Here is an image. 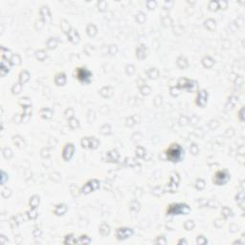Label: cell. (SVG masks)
<instances>
[{
    "mask_svg": "<svg viewBox=\"0 0 245 245\" xmlns=\"http://www.w3.org/2000/svg\"><path fill=\"white\" fill-rule=\"evenodd\" d=\"M76 78L81 83H89L91 81L92 73L87 68L81 67L76 69Z\"/></svg>",
    "mask_w": 245,
    "mask_h": 245,
    "instance_id": "3957f363",
    "label": "cell"
},
{
    "mask_svg": "<svg viewBox=\"0 0 245 245\" xmlns=\"http://www.w3.org/2000/svg\"><path fill=\"white\" fill-rule=\"evenodd\" d=\"M116 238L118 240H125L129 238L134 235V231L131 228H127V227H121L116 230Z\"/></svg>",
    "mask_w": 245,
    "mask_h": 245,
    "instance_id": "5b68a950",
    "label": "cell"
},
{
    "mask_svg": "<svg viewBox=\"0 0 245 245\" xmlns=\"http://www.w3.org/2000/svg\"><path fill=\"white\" fill-rule=\"evenodd\" d=\"M74 238H73V235L71 234V235H67L66 237H65V240H64V244H68V243H70V244H72V243H75V240H72Z\"/></svg>",
    "mask_w": 245,
    "mask_h": 245,
    "instance_id": "d6986e66",
    "label": "cell"
},
{
    "mask_svg": "<svg viewBox=\"0 0 245 245\" xmlns=\"http://www.w3.org/2000/svg\"><path fill=\"white\" fill-rule=\"evenodd\" d=\"M55 81L58 85H64L66 82V76L64 73H59L56 76Z\"/></svg>",
    "mask_w": 245,
    "mask_h": 245,
    "instance_id": "8fae6325",
    "label": "cell"
},
{
    "mask_svg": "<svg viewBox=\"0 0 245 245\" xmlns=\"http://www.w3.org/2000/svg\"><path fill=\"white\" fill-rule=\"evenodd\" d=\"M99 187H100V182H99V181L97 179H92V180L88 181V182L81 188V194L88 195V194L91 193V191L97 190Z\"/></svg>",
    "mask_w": 245,
    "mask_h": 245,
    "instance_id": "8992f818",
    "label": "cell"
},
{
    "mask_svg": "<svg viewBox=\"0 0 245 245\" xmlns=\"http://www.w3.org/2000/svg\"><path fill=\"white\" fill-rule=\"evenodd\" d=\"M29 79H30V75H29V73L27 71H22V72L20 73V75H19V82L21 84H23L26 81H28Z\"/></svg>",
    "mask_w": 245,
    "mask_h": 245,
    "instance_id": "4fadbf2b",
    "label": "cell"
},
{
    "mask_svg": "<svg viewBox=\"0 0 245 245\" xmlns=\"http://www.w3.org/2000/svg\"><path fill=\"white\" fill-rule=\"evenodd\" d=\"M190 211L189 205L185 203H174L168 206L167 215L168 216H180V215H188Z\"/></svg>",
    "mask_w": 245,
    "mask_h": 245,
    "instance_id": "7a4b0ae2",
    "label": "cell"
},
{
    "mask_svg": "<svg viewBox=\"0 0 245 245\" xmlns=\"http://www.w3.org/2000/svg\"><path fill=\"white\" fill-rule=\"evenodd\" d=\"M52 114L53 112L49 108H43L40 111V116H41V118H43V119H50L52 117Z\"/></svg>",
    "mask_w": 245,
    "mask_h": 245,
    "instance_id": "5bb4252c",
    "label": "cell"
},
{
    "mask_svg": "<svg viewBox=\"0 0 245 245\" xmlns=\"http://www.w3.org/2000/svg\"><path fill=\"white\" fill-rule=\"evenodd\" d=\"M77 242H78V243H81V244H83V243H84V244H85V243H90V242H91V239H90L87 236H81V237L80 238V240H79V241L77 240L76 243H77Z\"/></svg>",
    "mask_w": 245,
    "mask_h": 245,
    "instance_id": "2e32d148",
    "label": "cell"
},
{
    "mask_svg": "<svg viewBox=\"0 0 245 245\" xmlns=\"http://www.w3.org/2000/svg\"><path fill=\"white\" fill-rule=\"evenodd\" d=\"M74 152H75V146L72 143H68L64 146L62 150V157L64 159V161H69L73 157Z\"/></svg>",
    "mask_w": 245,
    "mask_h": 245,
    "instance_id": "52a82bcc",
    "label": "cell"
},
{
    "mask_svg": "<svg viewBox=\"0 0 245 245\" xmlns=\"http://www.w3.org/2000/svg\"><path fill=\"white\" fill-rule=\"evenodd\" d=\"M196 242L198 243V244H203V243H207L208 241H207V239L204 238V237H202V236H198L197 237V239H196Z\"/></svg>",
    "mask_w": 245,
    "mask_h": 245,
    "instance_id": "ffe728a7",
    "label": "cell"
},
{
    "mask_svg": "<svg viewBox=\"0 0 245 245\" xmlns=\"http://www.w3.org/2000/svg\"><path fill=\"white\" fill-rule=\"evenodd\" d=\"M195 188L198 190H202L205 188V182L202 179H197L196 183H195Z\"/></svg>",
    "mask_w": 245,
    "mask_h": 245,
    "instance_id": "e0dca14e",
    "label": "cell"
},
{
    "mask_svg": "<svg viewBox=\"0 0 245 245\" xmlns=\"http://www.w3.org/2000/svg\"><path fill=\"white\" fill-rule=\"evenodd\" d=\"M67 212V206L64 204H59L56 206L54 212L57 216H63Z\"/></svg>",
    "mask_w": 245,
    "mask_h": 245,
    "instance_id": "30bf717a",
    "label": "cell"
},
{
    "mask_svg": "<svg viewBox=\"0 0 245 245\" xmlns=\"http://www.w3.org/2000/svg\"><path fill=\"white\" fill-rule=\"evenodd\" d=\"M99 232L101 233V235H103V237L108 236L109 233H110V227L106 224V223H103V224L101 225V227H100Z\"/></svg>",
    "mask_w": 245,
    "mask_h": 245,
    "instance_id": "7c38bea8",
    "label": "cell"
},
{
    "mask_svg": "<svg viewBox=\"0 0 245 245\" xmlns=\"http://www.w3.org/2000/svg\"><path fill=\"white\" fill-rule=\"evenodd\" d=\"M195 103L201 107H204L208 103V92L206 90H199L196 96Z\"/></svg>",
    "mask_w": 245,
    "mask_h": 245,
    "instance_id": "ba28073f",
    "label": "cell"
},
{
    "mask_svg": "<svg viewBox=\"0 0 245 245\" xmlns=\"http://www.w3.org/2000/svg\"><path fill=\"white\" fill-rule=\"evenodd\" d=\"M166 155H167V159L168 161L173 162V163H176L181 161V159L183 158L184 156V150L182 148L179 144H172L166 151Z\"/></svg>",
    "mask_w": 245,
    "mask_h": 245,
    "instance_id": "6da1fadb",
    "label": "cell"
},
{
    "mask_svg": "<svg viewBox=\"0 0 245 245\" xmlns=\"http://www.w3.org/2000/svg\"><path fill=\"white\" fill-rule=\"evenodd\" d=\"M82 147H89V148H97L99 146V141L95 137H85L81 140Z\"/></svg>",
    "mask_w": 245,
    "mask_h": 245,
    "instance_id": "9c48e42d",
    "label": "cell"
},
{
    "mask_svg": "<svg viewBox=\"0 0 245 245\" xmlns=\"http://www.w3.org/2000/svg\"><path fill=\"white\" fill-rule=\"evenodd\" d=\"M38 204H39V197L37 195H34L33 197L31 198V200H30V205H31V207L36 209Z\"/></svg>",
    "mask_w": 245,
    "mask_h": 245,
    "instance_id": "9a60e30c",
    "label": "cell"
},
{
    "mask_svg": "<svg viewBox=\"0 0 245 245\" xmlns=\"http://www.w3.org/2000/svg\"><path fill=\"white\" fill-rule=\"evenodd\" d=\"M230 179V174L228 173L227 170H218V172L214 175V183L217 186L224 185L228 182Z\"/></svg>",
    "mask_w": 245,
    "mask_h": 245,
    "instance_id": "277c9868",
    "label": "cell"
},
{
    "mask_svg": "<svg viewBox=\"0 0 245 245\" xmlns=\"http://www.w3.org/2000/svg\"><path fill=\"white\" fill-rule=\"evenodd\" d=\"M184 227L186 228L187 231H190V230H191V229L195 227V223H194L193 220H189V221H187L185 224H184Z\"/></svg>",
    "mask_w": 245,
    "mask_h": 245,
    "instance_id": "ac0fdd59",
    "label": "cell"
}]
</instances>
